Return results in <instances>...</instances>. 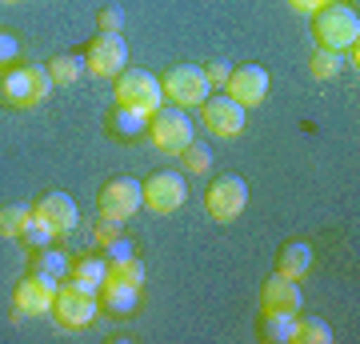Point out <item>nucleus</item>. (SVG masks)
Returning a JSON list of instances; mask_svg holds the SVG:
<instances>
[{"label":"nucleus","instance_id":"obj_36","mask_svg":"<svg viewBox=\"0 0 360 344\" xmlns=\"http://www.w3.org/2000/svg\"><path fill=\"white\" fill-rule=\"evenodd\" d=\"M324 4H333V0H324Z\"/></svg>","mask_w":360,"mask_h":344},{"label":"nucleus","instance_id":"obj_30","mask_svg":"<svg viewBox=\"0 0 360 344\" xmlns=\"http://www.w3.org/2000/svg\"><path fill=\"white\" fill-rule=\"evenodd\" d=\"M96 25H101V32H124V8L104 4L101 13H96Z\"/></svg>","mask_w":360,"mask_h":344},{"label":"nucleus","instance_id":"obj_1","mask_svg":"<svg viewBox=\"0 0 360 344\" xmlns=\"http://www.w3.org/2000/svg\"><path fill=\"white\" fill-rule=\"evenodd\" d=\"M52 77L44 64H4L0 68V104L8 108H37L52 96Z\"/></svg>","mask_w":360,"mask_h":344},{"label":"nucleus","instance_id":"obj_15","mask_svg":"<svg viewBox=\"0 0 360 344\" xmlns=\"http://www.w3.org/2000/svg\"><path fill=\"white\" fill-rule=\"evenodd\" d=\"M300 305H304V293H300V281H288V276H269L264 288H260V308L264 312H292L300 317Z\"/></svg>","mask_w":360,"mask_h":344},{"label":"nucleus","instance_id":"obj_11","mask_svg":"<svg viewBox=\"0 0 360 344\" xmlns=\"http://www.w3.org/2000/svg\"><path fill=\"white\" fill-rule=\"evenodd\" d=\"M84 64H89L92 77H120L124 68H129V44L120 32H96L84 52Z\"/></svg>","mask_w":360,"mask_h":344},{"label":"nucleus","instance_id":"obj_31","mask_svg":"<svg viewBox=\"0 0 360 344\" xmlns=\"http://www.w3.org/2000/svg\"><path fill=\"white\" fill-rule=\"evenodd\" d=\"M16 56H20V37H16L13 28H0V68L13 64Z\"/></svg>","mask_w":360,"mask_h":344},{"label":"nucleus","instance_id":"obj_9","mask_svg":"<svg viewBox=\"0 0 360 344\" xmlns=\"http://www.w3.org/2000/svg\"><path fill=\"white\" fill-rule=\"evenodd\" d=\"M245 204H248V184H245V177H236V172L217 177L205 192L208 217H217V220H236L245 212Z\"/></svg>","mask_w":360,"mask_h":344},{"label":"nucleus","instance_id":"obj_17","mask_svg":"<svg viewBox=\"0 0 360 344\" xmlns=\"http://www.w3.org/2000/svg\"><path fill=\"white\" fill-rule=\"evenodd\" d=\"M101 308L112 312V317H132V312L141 308V288H136V284H120V281H104Z\"/></svg>","mask_w":360,"mask_h":344},{"label":"nucleus","instance_id":"obj_2","mask_svg":"<svg viewBox=\"0 0 360 344\" xmlns=\"http://www.w3.org/2000/svg\"><path fill=\"white\" fill-rule=\"evenodd\" d=\"M312 37H316V49H356L360 44V13L345 0H333V4H321L312 13Z\"/></svg>","mask_w":360,"mask_h":344},{"label":"nucleus","instance_id":"obj_8","mask_svg":"<svg viewBox=\"0 0 360 344\" xmlns=\"http://www.w3.org/2000/svg\"><path fill=\"white\" fill-rule=\"evenodd\" d=\"M245 116H248V108L240 101H232L224 89H220L217 96L208 92V101L200 104V120H205V128L212 132V136H224V141H232V136L245 132Z\"/></svg>","mask_w":360,"mask_h":344},{"label":"nucleus","instance_id":"obj_4","mask_svg":"<svg viewBox=\"0 0 360 344\" xmlns=\"http://www.w3.org/2000/svg\"><path fill=\"white\" fill-rule=\"evenodd\" d=\"M144 136H148L160 153H184V148L196 141V128H193L188 108H180V104H160L156 113H148V132H144Z\"/></svg>","mask_w":360,"mask_h":344},{"label":"nucleus","instance_id":"obj_33","mask_svg":"<svg viewBox=\"0 0 360 344\" xmlns=\"http://www.w3.org/2000/svg\"><path fill=\"white\" fill-rule=\"evenodd\" d=\"M104 253H108V260H112V256H132L136 253V244H132L129 236H116L112 244H104Z\"/></svg>","mask_w":360,"mask_h":344},{"label":"nucleus","instance_id":"obj_21","mask_svg":"<svg viewBox=\"0 0 360 344\" xmlns=\"http://www.w3.org/2000/svg\"><path fill=\"white\" fill-rule=\"evenodd\" d=\"M260 332H264V340H272V344H292L296 340V317L292 312H264Z\"/></svg>","mask_w":360,"mask_h":344},{"label":"nucleus","instance_id":"obj_28","mask_svg":"<svg viewBox=\"0 0 360 344\" xmlns=\"http://www.w3.org/2000/svg\"><path fill=\"white\" fill-rule=\"evenodd\" d=\"M52 236H56V232H52L49 224H44V220L37 217V212H32V220H28V224H25V232H20V241H25L28 248H49V244H52Z\"/></svg>","mask_w":360,"mask_h":344},{"label":"nucleus","instance_id":"obj_32","mask_svg":"<svg viewBox=\"0 0 360 344\" xmlns=\"http://www.w3.org/2000/svg\"><path fill=\"white\" fill-rule=\"evenodd\" d=\"M205 77H208V84H212V89H224V84H229V77H232V64L229 60H208L205 64Z\"/></svg>","mask_w":360,"mask_h":344},{"label":"nucleus","instance_id":"obj_5","mask_svg":"<svg viewBox=\"0 0 360 344\" xmlns=\"http://www.w3.org/2000/svg\"><path fill=\"white\" fill-rule=\"evenodd\" d=\"M116 104H124V108H136V113H156L160 104H165V89H160V80L153 72H144V68H124L120 77H116Z\"/></svg>","mask_w":360,"mask_h":344},{"label":"nucleus","instance_id":"obj_23","mask_svg":"<svg viewBox=\"0 0 360 344\" xmlns=\"http://www.w3.org/2000/svg\"><path fill=\"white\" fill-rule=\"evenodd\" d=\"M28 220H32V208L28 204H20V200L0 204V236H20Z\"/></svg>","mask_w":360,"mask_h":344},{"label":"nucleus","instance_id":"obj_26","mask_svg":"<svg viewBox=\"0 0 360 344\" xmlns=\"http://www.w3.org/2000/svg\"><path fill=\"white\" fill-rule=\"evenodd\" d=\"M296 340L300 344H328L333 340V329L321 317H296Z\"/></svg>","mask_w":360,"mask_h":344},{"label":"nucleus","instance_id":"obj_13","mask_svg":"<svg viewBox=\"0 0 360 344\" xmlns=\"http://www.w3.org/2000/svg\"><path fill=\"white\" fill-rule=\"evenodd\" d=\"M224 92H229L232 101H240L245 108H252V104H260L269 96V72L260 64H240V68H232Z\"/></svg>","mask_w":360,"mask_h":344},{"label":"nucleus","instance_id":"obj_16","mask_svg":"<svg viewBox=\"0 0 360 344\" xmlns=\"http://www.w3.org/2000/svg\"><path fill=\"white\" fill-rule=\"evenodd\" d=\"M312 244L309 241H288L276 253V272L281 276H288V281H300V276H309L312 272Z\"/></svg>","mask_w":360,"mask_h":344},{"label":"nucleus","instance_id":"obj_7","mask_svg":"<svg viewBox=\"0 0 360 344\" xmlns=\"http://www.w3.org/2000/svg\"><path fill=\"white\" fill-rule=\"evenodd\" d=\"M141 189H144V208H153L156 217H168L188 200V180H184V172H172V168L153 172Z\"/></svg>","mask_w":360,"mask_h":344},{"label":"nucleus","instance_id":"obj_22","mask_svg":"<svg viewBox=\"0 0 360 344\" xmlns=\"http://www.w3.org/2000/svg\"><path fill=\"white\" fill-rule=\"evenodd\" d=\"M68 276H77V281H89V284H96V288H104V281H108V256H96V253L77 256Z\"/></svg>","mask_w":360,"mask_h":344},{"label":"nucleus","instance_id":"obj_27","mask_svg":"<svg viewBox=\"0 0 360 344\" xmlns=\"http://www.w3.org/2000/svg\"><path fill=\"white\" fill-rule=\"evenodd\" d=\"M180 156H184V168H188L193 177H200V172H208V168H212V148H208V144H200V141H193Z\"/></svg>","mask_w":360,"mask_h":344},{"label":"nucleus","instance_id":"obj_10","mask_svg":"<svg viewBox=\"0 0 360 344\" xmlns=\"http://www.w3.org/2000/svg\"><path fill=\"white\" fill-rule=\"evenodd\" d=\"M56 288H60V281H52V276H44V272H37V268H32L28 276H20V284H16V293H13L16 320H25V317H44V312H52Z\"/></svg>","mask_w":360,"mask_h":344},{"label":"nucleus","instance_id":"obj_6","mask_svg":"<svg viewBox=\"0 0 360 344\" xmlns=\"http://www.w3.org/2000/svg\"><path fill=\"white\" fill-rule=\"evenodd\" d=\"M160 89H165V101L180 104V108H200V104L208 101L212 84H208V77H205L200 64H176V68H168L165 72Z\"/></svg>","mask_w":360,"mask_h":344},{"label":"nucleus","instance_id":"obj_34","mask_svg":"<svg viewBox=\"0 0 360 344\" xmlns=\"http://www.w3.org/2000/svg\"><path fill=\"white\" fill-rule=\"evenodd\" d=\"M324 0H288V8H292V13H304V16H312Z\"/></svg>","mask_w":360,"mask_h":344},{"label":"nucleus","instance_id":"obj_14","mask_svg":"<svg viewBox=\"0 0 360 344\" xmlns=\"http://www.w3.org/2000/svg\"><path fill=\"white\" fill-rule=\"evenodd\" d=\"M32 212H37L52 232H72L80 224V208H77V200H72L68 192H44Z\"/></svg>","mask_w":360,"mask_h":344},{"label":"nucleus","instance_id":"obj_18","mask_svg":"<svg viewBox=\"0 0 360 344\" xmlns=\"http://www.w3.org/2000/svg\"><path fill=\"white\" fill-rule=\"evenodd\" d=\"M108 128H112L116 141H136L148 132V116L136 113V108H124V104H116L112 113H108Z\"/></svg>","mask_w":360,"mask_h":344},{"label":"nucleus","instance_id":"obj_29","mask_svg":"<svg viewBox=\"0 0 360 344\" xmlns=\"http://www.w3.org/2000/svg\"><path fill=\"white\" fill-rule=\"evenodd\" d=\"M116 236H124V220H116V217H104L101 212V220H96V244H112Z\"/></svg>","mask_w":360,"mask_h":344},{"label":"nucleus","instance_id":"obj_3","mask_svg":"<svg viewBox=\"0 0 360 344\" xmlns=\"http://www.w3.org/2000/svg\"><path fill=\"white\" fill-rule=\"evenodd\" d=\"M96 312H101V288L96 284L77 281V276L60 281L56 300H52V317H56L60 329H89Z\"/></svg>","mask_w":360,"mask_h":344},{"label":"nucleus","instance_id":"obj_25","mask_svg":"<svg viewBox=\"0 0 360 344\" xmlns=\"http://www.w3.org/2000/svg\"><path fill=\"white\" fill-rule=\"evenodd\" d=\"M340 68H345V52H333V49H316L309 60V72L316 80H333L340 77Z\"/></svg>","mask_w":360,"mask_h":344},{"label":"nucleus","instance_id":"obj_24","mask_svg":"<svg viewBox=\"0 0 360 344\" xmlns=\"http://www.w3.org/2000/svg\"><path fill=\"white\" fill-rule=\"evenodd\" d=\"M37 272H44V276H52V281H68V272H72V260H68L60 248H40L37 256Z\"/></svg>","mask_w":360,"mask_h":344},{"label":"nucleus","instance_id":"obj_19","mask_svg":"<svg viewBox=\"0 0 360 344\" xmlns=\"http://www.w3.org/2000/svg\"><path fill=\"white\" fill-rule=\"evenodd\" d=\"M44 68H49L52 84H77V80L89 72V64H84V52H60V56H52Z\"/></svg>","mask_w":360,"mask_h":344},{"label":"nucleus","instance_id":"obj_20","mask_svg":"<svg viewBox=\"0 0 360 344\" xmlns=\"http://www.w3.org/2000/svg\"><path fill=\"white\" fill-rule=\"evenodd\" d=\"M144 276H148V268H144V260L136 253H132V256H112V260H108V281L136 284V288H141Z\"/></svg>","mask_w":360,"mask_h":344},{"label":"nucleus","instance_id":"obj_12","mask_svg":"<svg viewBox=\"0 0 360 344\" xmlns=\"http://www.w3.org/2000/svg\"><path fill=\"white\" fill-rule=\"evenodd\" d=\"M144 208V189L136 177H112L101 189V212L116 220H132Z\"/></svg>","mask_w":360,"mask_h":344},{"label":"nucleus","instance_id":"obj_35","mask_svg":"<svg viewBox=\"0 0 360 344\" xmlns=\"http://www.w3.org/2000/svg\"><path fill=\"white\" fill-rule=\"evenodd\" d=\"M4 4H20V0H4Z\"/></svg>","mask_w":360,"mask_h":344}]
</instances>
